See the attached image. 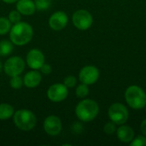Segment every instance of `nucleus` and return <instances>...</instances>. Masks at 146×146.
<instances>
[{
	"mask_svg": "<svg viewBox=\"0 0 146 146\" xmlns=\"http://www.w3.org/2000/svg\"><path fill=\"white\" fill-rule=\"evenodd\" d=\"M33 36V30L30 24L19 21L11 27L9 31L10 41L18 46H22L29 43Z\"/></svg>",
	"mask_w": 146,
	"mask_h": 146,
	"instance_id": "1",
	"label": "nucleus"
},
{
	"mask_svg": "<svg viewBox=\"0 0 146 146\" xmlns=\"http://www.w3.org/2000/svg\"><path fill=\"white\" fill-rule=\"evenodd\" d=\"M99 112L98 103L92 99L81 100L75 108V115L79 120L84 122L93 121Z\"/></svg>",
	"mask_w": 146,
	"mask_h": 146,
	"instance_id": "2",
	"label": "nucleus"
},
{
	"mask_svg": "<svg viewBox=\"0 0 146 146\" xmlns=\"http://www.w3.org/2000/svg\"><path fill=\"white\" fill-rule=\"evenodd\" d=\"M13 121L18 129L24 132H27L32 130L35 127L37 119L33 111L22 109L14 113Z\"/></svg>",
	"mask_w": 146,
	"mask_h": 146,
	"instance_id": "3",
	"label": "nucleus"
},
{
	"mask_svg": "<svg viewBox=\"0 0 146 146\" xmlns=\"http://www.w3.org/2000/svg\"><path fill=\"white\" fill-rule=\"evenodd\" d=\"M127 104L134 110H140L146 106V93L138 86H130L125 92Z\"/></svg>",
	"mask_w": 146,
	"mask_h": 146,
	"instance_id": "4",
	"label": "nucleus"
},
{
	"mask_svg": "<svg viewBox=\"0 0 146 146\" xmlns=\"http://www.w3.org/2000/svg\"><path fill=\"white\" fill-rule=\"evenodd\" d=\"M109 117L115 125H123L128 120L129 113L127 107L120 103H115L109 108Z\"/></svg>",
	"mask_w": 146,
	"mask_h": 146,
	"instance_id": "5",
	"label": "nucleus"
},
{
	"mask_svg": "<svg viewBox=\"0 0 146 146\" xmlns=\"http://www.w3.org/2000/svg\"><path fill=\"white\" fill-rule=\"evenodd\" d=\"M25 65V62L21 57L15 56L6 60L3 65V70L8 76L13 77L15 75H20L24 71Z\"/></svg>",
	"mask_w": 146,
	"mask_h": 146,
	"instance_id": "6",
	"label": "nucleus"
},
{
	"mask_svg": "<svg viewBox=\"0 0 146 146\" xmlns=\"http://www.w3.org/2000/svg\"><path fill=\"white\" fill-rule=\"evenodd\" d=\"M74 26L81 31L90 28L93 22V18L91 13L86 9H79L75 11L72 17Z\"/></svg>",
	"mask_w": 146,
	"mask_h": 146,
	"instance_id": "7",
	"label": "nucleus"
},
{
	"mask_svg": "<svg viewBox=\"0 0 146 146\" xmlns=\"http://www.w3.org/2000/svg\"><path fill=\"white\" fill-rule=\"evenodd\" d=\"M68 95V87L62 83H56L51 85L47 91L48 98L54 103H60L65 100Z\"/></svg>",
	"mask_w": 146,
	"mask_h": 146,
	"instance_id": "8",
	"label": "nucleus"
},
{
	"mask_svg": "<svg viewBox=\"0 0 146 146\" xmlns=\"http://www.w3.org/2000/svg\"><path fill=\"white\" fill-rule=\"evenodd\" d=\"M99 78V70L92 65L85 66L79 73V80L81 83L87 86L92 85L98 81Z\"/></svg>",
	"mask_w": 146,
	"mask_h": 146,
	"instance_id": "9",
	"label": "nucleus"
},
{
	"mask_svg": "<svg viewBox=\"0 0 146 146\" xmlns=\"http://www.w3.org/2000/svg\"><path fill=\"white\" fill-rule=\"evenodd\" d=\"M62 121L56 115H49L44 121V132L50 136H56L62 131Z\"/></svg>",
	"mask_w": 146,
	"mask_h": 146,
	"instance_id": "10",
	"label": "nucleus"
},
{
	"mask_svg": "<svg viewBox=\"0 0 146 146\" xmlns=\"http://www.w3.org/2000/svg\"><path fill=\"white\" fill-rule=\"evenodd\" d=\"M26 62L30 68L38 70L44 63V56L40 50L32 49L27 54Z\"/></svg>",
	"mask_w": 146,
	"mask_h": 146,
	"instance_id": "11",
	"label": "nucleus"
},
{
	"mask_svg": "<svg viewBox=\"0 0 146 146\" xmlns=\"http://www.w3.org/2000/svg\"><path fill=\"white\" fill-rule=\"evenodd\" d=\"M68 22V15L63 11H56L53 13L49 19V26L52 30L61 31Z\"/></svg>",
	"mask_w": 146,
	"mask_h": 146,
	"instance_id": "12",
	"label": "nucleus"
},
{
	"mask_svg": "<svg viewBox=\"0 0 146 146\" xmlns=\"http://www.w3.org/2000/svg\"><path fill=\"white\" fill-rule=\"evenodd\" d=\"M42 80L41 74L36 69L27 72L23 77V85L28 88L37 87Z\"/></svg>",
	"mask_w": 146,
	"mask_h": 146,
	"instance_id": "13",
	"label": "nucleus"
},
{
	"mask_svg": "<svg viewBox=\"0 0 146 146\" xmlns=\"http://www.w3.org/2000/svg\"><path fill=\"white\" fill-rule=\"evenodd\" d=\"M16 9L23 15H32L36 11V6L33 0H18Z\"/></svg>",
	"mask_w": 146,
	"mask_h": 146,
	"instance_id": "14",
	"label": "nucleus"
},
{
	"mask_svg": "<svg viewBox=\"0 0 146 146\" xmlns=\"http://www.w3.org/2000/svg\"><path fill=\"white\" fill-rule=\"evenodd\" d=\"M116 135L120 141L123 143H131L134 139V131L131 127L123 124L116 129Z\"/></svg>",
	"mask_w": 146,
	"mask_h": 146,
	"instance_id": "15",
	"label": "nucleus"
},
{
	"mask_svg": "<svg viewBox=\"0 0 146 146\" xmlns=\"http://www.w3.org/2000/svg\"><path fill=\"white\" fill-rule=\"evenodd\" d=\"M14 113L15 110L12 105L6 103L0 104V121L9 120V118L13 117Z\"/></svg>",
	"mask_w": 146,
	"mask_h": 146,
	"instance_id": "16",
	"label": "nucleus"
},
{
	"mask_svg": "<svg viewBox=\"0 0 146 146\" xmlns=\"http://www.w3.org/2000/svg\"><path fill=\"white\" fill-rule=\"evenodd\" d=\"M13 43L9 40L0 41V56H9L13 50Z\"/></svg>",
	"mask_w": 146,
	"mask_h": 146,
	"instance_id": "17",
	"label": "nucleus"
},
{
	"mask_svg": "<svg viewBox=\"0 0 146 146\" xmlns=\"http://www.w3.org/2000/svg\"><path fill=\"white\" fill-rule=\"evenodd\" d=\"M11 22L8 18L0 17V35H5L10 31Z\"/></svg>",
	"mask_w": 146,
	"mask_h": 146,
	"instance_id": "18",
	"label": "nucleus"
},
{
	"mask_svg": "<svg viewBox=\"0 0 146 146\" xmlns=\"http://www.w3.org/2000/svg\"><path fill=\"white\" fill-rule=\"evenodd\" d=\"M75 93H76V96H77L78 98H85L87 97V95L89 94V88H88V86L86 85V84L81 83L80 85H79V86L76 87Z\"/></svg>",
	"mask_w": 146,
	"mask_h": 146,
	"instance_id": "19",
	"label": "nucleus"
},
{
	"mask_svg": "<svg viewBox=\"0 0 146 146\" xmlns=\"http://www.w3.org/2000/svg\"><path fill=\"white\" fill-rule=\"evenodd\" d=\"M36 9L44 11L50 8L51 4V0H34Z\"/></svg>",
	"mask_w": 146,
	"mask_h": 146,
	"instance_id": "20",
	"label": "nucleus"
},
{
	"mask_svg": "<svg viewBox=\"0 0 146 146\" xmlns=\"http://www.w3.org/2000/svg\"><path fill=\"white\" fill-rule=\"evenodd\" d=\"M9 85L13 89H20L23 86V80L20 77V75H15L10 77Z\"/></svg>",
	"mask_w": 146,
	"mask_h": 146,
	"instance_id": "21",
	"label": "nucleus"
},
{
	"mask_svg": "<svg viewBox=\"0 0 146 146\" xmlns=\"http://www.w3.org/2000/svg\"><path fill=\"white\" fill-rule=\"evenodd\" d=\"M8 19L9 20V21L11 22V24H15V23H18L19 21H21V14L17 10H12L9 12V16H8Z\"/></svg>",
	"mask_w": 146,
	"mask_h": 146,
	"instance_id": "22",
	"label": "nucleus"
},
{
	"mask_svg": "<svg viewBox=\"0 0 146 146\" xmlns=\"http://www.w3.org/2000/svg\"><path fill=\"white\" fill-rule=\"evenodd\" d=\"M77 83V80L74 75H68L67 77H65L64 80H63V84L68 87V88H73L75 86Z\"/></svg>",
	"mask_w": 146,
	"mask_h": 146,
	"instance_id": "23",
	"label": "nucleus"
},
{
	"mask_svg": "<svg viewBox=\"0 0 146 146\" xmlns=\"http://www.w3.org/2000/svg\"><path fill=\"white\" fill-rule=\"evenodd\" d=\"M131 146H146V137L144 136H138L136 139H133V141L130 143Z\"/></svg>",
	"mask_w": 146,
	"mask_h": 146,
	"instance_id": "24",
	"label": "nucleus"
},
{
	"mask_svg": "<svg viewBox=\"0 0 146 146\" xmlns=\"http://www.w3.org/2000/svg\"><path fill=\"white\" fill-rule=\"evenodd\" d=\"M104 132L106 134L111 135L114 134L116 132V127L115 124L112 121V122H108L107 124H105L104 127Z\"/></svg>",
	"mask_w": 146,
	"mask_h": 146,
	"instance_id": "25",
	"label": "nucleus"
},
{
	"mask_svg": "<svg viewBox=\"0 0 146 146\" xmlns=\"http://www.w3.org/2000/svg\"><path fill=\"white\" fill-rule=\"evenodd\" d=\"M39 70H40L41 73L44 74H50L52 72V68H51V66H50V64H48V63H44V64L41 66V68H39Z\"/></svg>",
	"mask_w": 146,
	"mask_h": 146,
	"instance_id": "26",
	"label": "nucleus"
},
{
	"mask_svg": "<svg viewBox=\"0 0 146 146\" xmlns=\"http://www.w3.org/2000/svg\"><path fill=\"white\" fill-rule=\"evenodd\" d=\"M140 131L141 133H143V135L146 136V119L144 120L142 122H141V125H140Z\"/></svg>",
	"mask_w": 146,
	"mask_h": 146,
	"instance_id": "27",
	"label": "nucleus"
},
{
	"mask_svg": "<svg viewBox=\"0 0 146 146\" xmlns=\"http://www.w3.org/2000/svg\"><path fill=\"white\" fill-rule=\"evenodd\" d=\"M2 1L6 3H16L18 0H2Z\"/></svg>",
	"mask_w": 146,
	"mask_h": 146,
	"instance_id": "28",
	"label": "nucleus"
},
{
	"mask_svg": "<svg viewBox=\"0 0 146 146\" xmlns=\"http://www.w3.org/2000/svg\"><path fill=\"white\" fill-rule=\"evenodd\" d=\"M1 69H2V63H1V62H0V72H1Z\"/></svg>",
	"mask_w": 146,
	"mask_h": 146,
	"instance_id": "29",
	"label": "nucleus"
},
{
	"mask_svg": "<svg viewBox=\"0 0 146 146\" xmlns=\"http://www.w3.org/2000/svg\"><path fill=\"white\" fill-rule=\"evenodd\" d=\"M145 107H146V106H145ZM145 110H146V109H145Z\"/></svg>",
	"mask_w": 146,
	"mask_h": 146,
	"instance_id": "30",
	"label": "nucleus"
}]
</instances>
